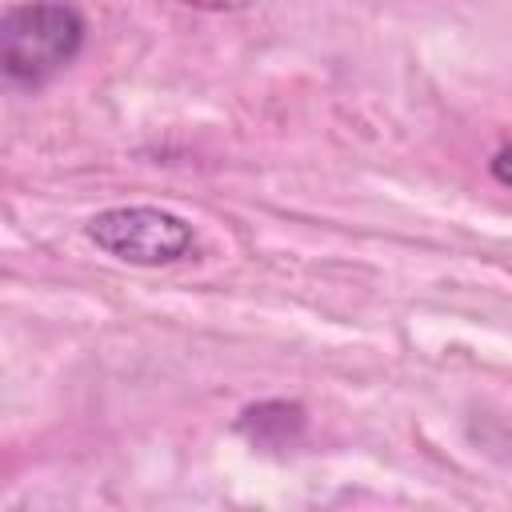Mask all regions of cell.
Masks as SVG:
<instances>
[{"label":"cell","instance_id":"277c9868","mask_svg":"<svg viewBox=\"0 0 512 512\" xmlns=\"http://www.w3.org/2000/svg\"><path fill=\"white\" fill-rule=\"evenodd\" d=\"M488 168H492V176H496L500 184H508V188H512V144H504V148L492 156V164H488Z\"/></svg>","mask_w":512,"mask_h":512},{"label":"cell","instance_id":"6da1fadb","mask_svg":"<svg viewBox=\"0 0 512 512\" xmlns=\"http://www.w3.org/2000/svg\"><path fill=\"white\" fill-rule=\"evenodd\" d=\"M84 48V16L64 0L16 4L0 20V64L16 84H44Z\"/></svg>","mask_w":512,"mask_h":512},{"label":"cell","instance_id":"3957f363","mask_svg":"<svg viewBox=\"0 0 512 512\" xmlns=\"http://www.w3.org/2000/svg\"><path fill=\"white\" fill-rule=\"evenodd\" d=\"M236 432L248 436L256 448H288L304 432V404L296 400H260L248 404L236 420Z\"/></svg>","mask_w":512,"mask_h":512},{"label":"cell","instance_id":"7a4b0ae2","mask_svg":"<svg viewBox=\"0 0 512 512\" xmlns=\"http://www.w3.org/2000/svg\"><path fill=\"white\" fill-rule=\"evenodd\" d=\"M84 236L136 268H160V264H176L196 248V232L184 216L156 208V204H120V208H104L84 224Z\"/></svg>","mask_w":512,"mask_h":512},{"label":"cell","instance_id":"5b68a950","mask_svg":"<svg viewBox=\"0 0 512 512\" xmlns=\"http://www.w3.org/2000/svg\"><path fill=\"white\" fill-rule=\"evenodd\" d=\"M180 4L204 8V12H240V8H248L252 0H180Z\"/></svg>","mask_w":512,"mask_h":512}]
</instances>
